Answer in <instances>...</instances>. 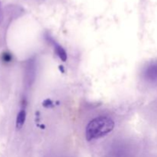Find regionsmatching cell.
<instances>
[{
	"label": "cell",
	"mask_w": 157,
	"mask_h": 157,
	"mask_svg": "<svg viewBox=\"0 0 157 157\" xmlns=\"http://www.w3.org/2000/svg\"><path fill=\"white\" fill-rule=\"evenodd\" d=\"M144 79L151 84H157V61L150 63L144 71Z\"/></svg>",
	"instance_id": "obj_2"
},
{
	"label": "cell",
	"mask_w": 157,
	"mask_h": 157,
	"mask_svg": "<svg viewBox=\"0 0 157 157\" xmlns=\"http://www.w3.org/2000/svg\"><path fill=\"white\" fill-rule=\"evenodd\" d=\"M49 41L52 43L54 46V50H55V54L58 56V58L63 61H65L67 58V52H65L64 48L62 47L61 45H60L58 43H57L56 41H54L53 39H49Z\"/></svg>",
	"instance_id": "obj_4"
},
{
	"label": "cell",
	"mask_w": 157,
	"mask_h": 157,
	"mask_svg": "<svg viewBox=\"0 0 157 157\" xmlns=\"http://www.w3.org/2000/svg\"><path fill=\"white\" fill-rule=\"evenodd\" d=\"M26 120V103L25 101L21 103V108L18 111L16 117V121H15V127L18 130L22 128L25 123Z\"/></svg>",
	"instance_id": "obj_3"
},
{
	"label": "cell",
	"mask_w": 157,
	"mask_h": 157,
	"mask_svg": "<svg viewBox=\"0 0 157 157\" xmlns=\"http://www.w3.org/2000/svg\"><path fill=\"white\" fill-rule=\"evenodd\" d=\"M114 126V121L109 117H98L87 124L85 131L86 139L88 141L100 139L110 133Z\"/></svg>",
	"instance_id": "obj_1"
}]
</instances>
